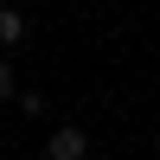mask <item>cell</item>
Returning <instances> with one entry per match:
<instances>
[{
  "instance_id": "obj_4",
  "label": "cell",
  "mask_w": 160,
  "mask_h": 160,
  "mask_svg": "<svg viewBox=\"0 0 160 160\" xmlns=\"http://www.w3.org/2000/svg\"><path fill=\"white\" fill-rule=\"evenodd\" d=\"M154 154H160V135H154Z\"/></svg>"
},
{
  "instance_id": "obj_1",
  "label": "cell",
  "mask_w": 160,
  "mask_h": 160,
  "mask_svg": "<svg viewBox=\"0 0 160 160\" xmlns=\"http://www.w3.org/2000/svg\"><path fill=\"white\" fill-rule=\"evenodd\" d=\"M90 154V135L77 122H64V128H51V141H45V160H83Z\"/></svg>"
},
{
  "instance_id": "obj_2",
  "label": "cell",
  "mask_w": 160,
  "mask_h": 160,
  "mask_svg": "<svg viewBox=\"0 0 160 160\" xmlns=\"http://www.w3.org/2000/svg\"><path fill=\"white\" fill-rule=\"evenodd\" d=\"M26 38V13L19 7H0V45H19Z\"/></svg>"
},
{
  "instance_id": "obj_3",
  "label": "cell",
  "mask_w": 160,
  "mask_h": 160,
  "mask_svg": "<svg viewBox=\"0 0 160 160\" xmlns=\"http://www.w3.org/2000/svg\"><path fill=\"white\" fill-rule=\"evenodd\" d=\"M0 96H19V90H13V64L0 58Z\"/></svg>"
}]
</instances>
